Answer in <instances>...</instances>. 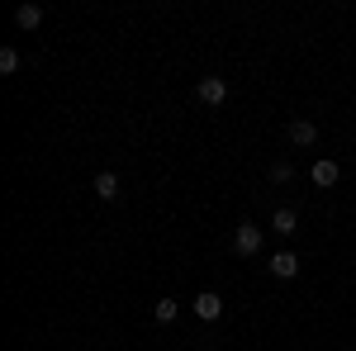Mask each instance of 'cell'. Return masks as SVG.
<instances>
[{
	"label": "cell",
	"mask_w": 356,
	"mask_h": 351,
	"mask_svg": "<svg viewBox=\"0 0 356 351\" xmlns=\"http://www.w3.org/2000/svg\"><path fill=\"white\" fill-rule=\"evenodd\" d=\"M233 252H238V256H257V252H261V228H257L252 218L238 223V233H233Z\"/></svg>",
	"instance_id": "cell-1"
},
{
	"label": "cell",
	"mask_w": 356,
	"mask_h": 351,
	"mask_svg": "<svg viewBox=\"0 0 356 351\" xmlns=\"http://www.w3.org/2000/svg\"><path fill=\"white\" fill-rule=\"evenodd\" d=\"M195 95H200L204 105H223V100H228V81H223V76H204V81L195 85Z\"/></svg>",
	"instance_id": "cell-2"
},
{
	"label": "cell",
	"mask_w": 356,
	"mask_h": 351,
	"mask_svg": "<svg viewBox=\"0 0 356 351\" xmlns=\"http://www.w3.org/2000/svg\"><path fill=\"white\" fill-rule=\"evenodd\" d=\"M290 142H295V147H314V142H318L314 119H290Z\"/></svg>",
	"instance_id": "cell-3"
},
{
	"label": "cell",
	"mask_w": 356,
	"mask_h": 351,
	"mask_svg": "<svg viewBox=\"0 0 356 351\" xmlns=\"http://www.w3.org/2000/svg\"><path fill=\"white\" fill-rule=\"evenodd\" d=\"M195 313H200L204 323H214V318L223 313V299L214 295V290H204V295H195Z\"/></svg>",
	"instance_id": "cell-4"
},
{
	"label": "cell",
	"mask_w": 356,
	"mask_h": 351,
	"mask_svg": "<svg viewBox=\"0 0 356 351\" xmlns=\"http://www.w3.org/2000/svg\"><path fill=\"white\" fill-rule=\"evenodd\" d=\"M271 275H280V280H295V275H300L295 252H275V256H271Z\"/></svg>",
	"instance_id": "cell-5"
},
{
	"label": "cell",
	"mask_w": 356,
	"mask_h": 351,
	"mask_svg": "<svg viewBox=\"0 0 356 351\" xmlns=\"http://www.w3.org/2000/svg\"><path fill=\"white\" fill-rule=\"evenodd\" d=\"M337 181H342V166L332 162V157L314 162V186H337Z\"/></svg>",
	"instance_id": "cell-6"
},
{
	"label": "cell",
	"mask_w": 356,
	"mask_h": 351,
	"mask_svg": "<svg viewBox=\"0 0 356 351\" xmlns=\"http://www.w3.org/2000/svg\"><path fill=\"white\" fill-rule=\"evenodd\" d=\"M271 228L280 233V238H295V228H300L295 209H275V214H271Z\"/></svg>",
	"instance_id": "cell-7"
},
{
	"label": "cell",
	"mask_w": 356,
	"mask_h": 351,
	"mask_svg": "<svg viewBox=\"0 0 356 351\" xmlns=\"http://www.w3.org/2000/svg\"><path fill=\"white\" fill-rule=\"evenodd\" d=\"M95 195H100L105 204L119 199V176H114V171H100V176H95Z\"/></svg>",
	"instance_id": "cell-8"
},
{
	"label": "cell",
	"mask_w": 356,
	"mask_h": 351,
	"mask_svg": "<svg viewBox=\"0 0 356 351\" xmlns=\"http://www.w3.org/2000/svg\"><path fill=\"white\" fill-rule=\"evenodd\" d=\"M15 24L19 28H38L43 24V5H19V10H15Z\"/></svg>",
	"instance_id": "cell-9"
},
{
	"label": "cell",
	"mask_w": 356,
	"mask_h": 351,
	"mask_svg": "<svg viewBox=\"0 0 356 351\" xmlns=\"http://www.w3.org/2000/svg\"><path fill=\"white\" fill-rule=\"evenodd\" d=\"M0 72H5V76L19 72V53H15V48H0Z\"/></svg>",
	"instance_id": "cell-10"
},
{
	"label": "cell",
	"mask_w": 356,
	"mask_h": 351,
	"mask_svg": "<svg viewBox=\"0 0 356 351\" xmlns=\"http://www.w3.org/2000/svg\"><path fill=\"white\" fill-rule=\"evenodd\" d=\"M152 313H157V323H171V318H176V299H157Z\"/></svg>",
	"instance_id": "cell-11"
},
{
	"label": "cell",
	"mask_w": 356,
	"mask_h": 351,
	"mask_svg": "<svg viewBox=\"0 0 356 351\" xmlns=\"http://www.w3.org/2000/svg\"><path fill=\"white\" fill-rule=\"evenodd\" d=\"M290 176H295V166H290V162H271V181H275V186H285Z\"/></svg>",
	"instance_id": "cell-12"
}]
</instances>
